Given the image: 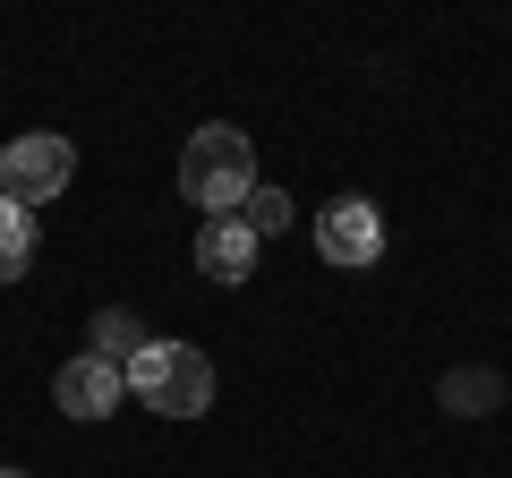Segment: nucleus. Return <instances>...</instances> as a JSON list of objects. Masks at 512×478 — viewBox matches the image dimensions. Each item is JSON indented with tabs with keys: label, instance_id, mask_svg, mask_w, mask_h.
Masks as SVG:
<instances>
[{
	"label": "nucleus",
	"instance_id": "obj_8",
	"mask_svg": "<svg viewBox=\"0 0 512 478\" xmlns=\"http://www.w3.org/2000/svg\"><path fill=\"white\" fill-rule=\"evenodd\" d=\"M146 342H154L146 316H128V308H94V316H86V350H94V359H111V368H128Z\"/></svg>",
	"mask_w": 512,
	"mask_h": 478
},
{
	"label": "nucleus",
	"instance_id": "obj_6",
	"mask_svg": "<svg viewBox=\"0 0 512 478\" xmlns=\"http://www.w3.org/2000/svg\"><path fill=\"white\" fill-rule=\"evenodd\" d=\"M197 274H205V282H248V274H256V231H248L239 214L197 222Z\"/></svg>",
	"mask_w": 512,
	"mask_h": 478
},
{
	"label": "nucleus",
	"instance_id": "obj_5",
	"mask_svg": "<svg viewBox=\"0 0 512 478\" xmlns=\"http://www.w3.org/2000/svg\"><path fill=\"white\" fill-rule=\"evenodd\" d=\"M120 393H128V368H111V359H94V350L60 359V376H52V402L69 410V419H111Z\"/></svg>",
	"mask_w": 512,
	"mask_h": 478
},
{
	"label": "nucleus",
	"instance_id": "obj_4",
	"mask_svg": "<svg viewBox=\"0 0 512 478\" xmlns=\"http://www.w3.org/2000/svg\"><path fill=\"white\" fill-rule=\"evenodd\" d=\"M316 257L325 265H342V274H367V265L384 257V205L376 197H333L325 214H316Z\"/></svg>",
	"mask_w": 512,
	"mask_h": 478
},
{
	"label": "nucleus",
	"instance_id": "obj_7",
	"mask_svg": "<svg viewBox=\"0 0 512 478\" xmlns=\"http://www.w3.org/2000/svg\"><path fill=\"white\" fill-rule=\"evenodd\" d=\"M504 376H495V368H478V359H470V368H444L436 376V402L444 410H453V419H487V410H504Z\"/></svg>",
	"mask_w": 512,
	"mask_h": 478
},
{
	"label": "nucleus",
	"instance_id": "obj_2",
	"mask_svg": "<svg viewBox=\"0 0 512 478\" xmlns=\"http://www.w3.org/2000/svg\"><path fill=\"white\" fill-rule=\"evenodd\" d=\"M128 402L163 410V419H205L214 410V359L197 342H146L128 359Z\"/></svg>",
	"mask_w": 512,
	"mask_h": 478
},
{
	"label": "nucleus",
	"instance_id": "obj_10",
	"mask_svg": "<svg viewBox=\"0 0 512 478\" xmlns=\"http://www.w3.org/2000/svg\"><path fill=\"white\" fill-rule=\"evenodd\" d=\"M291 214H299V205L282 197V188H265V180H256V188H248V205H239V222H248L256 239H274V231H291Z\"/></svg>",
	"mask_w": 512,
	"mask_h": 478
},
{
	"label": "nucleus",
	"instance_id": "obj_1",
	"mask_svg": "<svg viewBox=\"0 0 512 478\" xmlns=\"http://www.w3.org/2000/svg\"><path fill=\"white\" fill-rule=\"evenodd\" d=\"M248 188H256V137L239 120H205L180 146V197L205 205V222H214V214H239Z\"/></svg>",
	"mask_w": 512,
	"mask_h": 478
},
{
	"label": "nucleus",
	"instance_id": "obj_3",
	"mask_svg": "<svg viewBox=\"0 0 512 478\" xmlns=\"http://www.w3.org/2000/svg\"><path fill=\"white\" fill-rule=\"evenodd\" d=\"M69 180H77V146H69L60 129H26V137H9V146H0V197L26 205V214H35V205H52Z\"/></svg>",
	"mask_w": 512,
	"mask_h": 478
},
{
	"label": "nucleus",
	"instance_id": "obj_9",
	"mask_svg": "<svg viewBox=\"0 0 512 478\" xmlns=\"http://www.w3.org/2000/svg\"><path fill=\"white\" fill-rule=\"evenodd\" d=\"M35 248H43L35 214H26V205H9V197H0V282H26V274H35Z\"/></svg>",
	"mask_w": 512,
	"mask_h": 478
},
{
	"label": "nucleus",
	"instance_id": "obj_11",
	"mask_svg": "<svg viewBox=\"0 0 512 478\" xmlns=\"http://www.w3.org/2000/svg\"><path fill=\"white\" fill-rule=\"evenodd\" d=\"M0 478H26V470H0Z\"/></svg>",
	"mask_w": 512,
	"mask_h": 478
}]
</instances>
